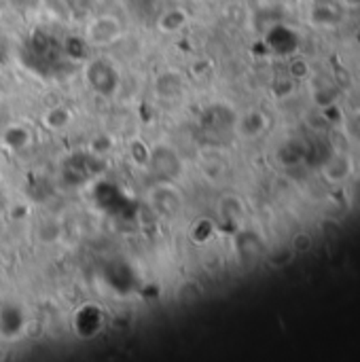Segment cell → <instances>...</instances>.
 Here are the masks:
<instances>
[{
	"mask_svg": "<svg viewBox=\"0 0 360 362\" xmlns=\"http://www.w3.org/2000/svg\"><path fill=\"white\" fill-rule=\"evenodd\" d=\"M312 244H314V240H312L310 233H299V235H295V240H293V250H295V252H308V250L312 248Z\"/></svg>",
	"mask_w": 360,
	"mask_h": 362,
	"instance_id": "1",
	"label": "cell"
}]
</instances>
